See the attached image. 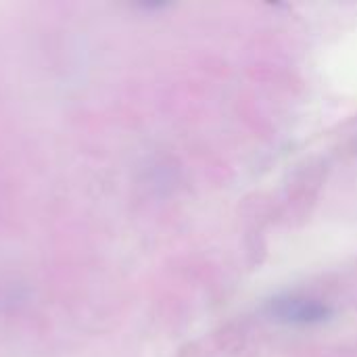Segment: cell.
<instances>
[{
    "instance_id": "6da1fadb",
    "label": "cell",
    "mask_w": 357,
    "mask_h": 357,
    "mask_svg": "<svg viewBox=\"0 0 357 357\" xmlns=\"http://www.w3.org/2000/svg\"><path fill=\"white\" fill-rule=\"evenodd\" d=\"M268 314L274 322L287 324V326H316L326 322L333 316V310L328 303L303 297V295H284L272 299Z\"/></svg>"
}]
</instances>
